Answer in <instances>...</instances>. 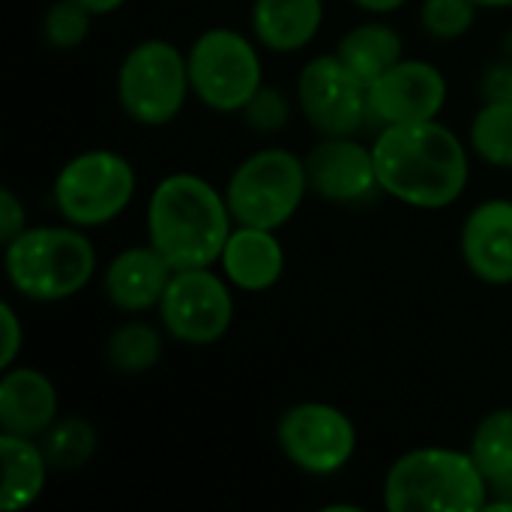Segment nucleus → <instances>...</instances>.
Segmentation results:
<instances>
[{"mask_svg":"<svg viewBox=\"0 0 512 512\" xmlns=\"http://www.w3.org/2000/svg\"><path fill=\"white\" fill-rule=\"evenodd\" d=\"M339 60L369 87L402 60V39L384 24H363L339 42Z\"/></svg>","mask_w":512,"mask_h":512,"instance_id":"aec40b11","label":"nucleus"},{"mask_svg":"<svg viewBox=\"0 0 512 512\" xmlns=\"http://www.w3.org/2000/svg\"><path fill=\"white\" fill-rule=\"evenodd\" d=\"M498 99H512V69L504 72V90H501V96Z\"/></svg>","mask_w":512,"mask_h":512,"instance_id":"473e14b6","label":"nucleus"},{"mask_svg":"<svg viewBox=\"0 0 512 512\" xmlns=\"http://www.w3.org/2000/svg\"><path fill=\"white\" fill-rule=\"evenodd\" d=\"M369 96V114H375L381 123H420L435 120L447 99V81L444 75L423 60H399L393 69H387L378 81L366 87Z\"/></svg>","mask_w":512,"mask_h":512,"instance_id":"f8f14e48","label":"nucleus"},{"mask_svg":"<svg viewBox=\"0 0 512 512\" xmlns=\"http://www.w3.org/2000/svg\"><path fill=\"white\" fill-rule=\"evenodd\" d=\"M471 459L492 483L512 471V408H501L489 414L471 441Z\"/></svg>","mask_w":512,"mask_h":512,"instance_id":"4be33fe9","label":"nucleus"},{"mask_svg":"<svg viewBox=\"0 0 512 512\" xmlns=\"http://www.w3.org/2000/svg\"><path fill=\"white\" fill-rule=\"evenodd\" d=\"M462 252L471 273L489 285L512 282V201L480 204L462 228Z\"/></svg>","mask_w":512,"mask_h":512,"instance_id":"4468645a","label":"nucleus"},{"mask_svg":"<svg viewBox=\"0 0 512 512\" xmlns=\"http://www.w3.org/2000/svg\"><path fill=\"white\" fill-rule=\"evenodd\" d=\"M306 189L303 159L288 150H261L234 171L225 201L240 225L276 231L297 213Z\"/></svg>","mask_w":512,"mask_h":512,"instance_id":"39448f33","label":"nucleus"},{"mask_svg":"<svg viewBox=\"0 0 512 512\" xmlns=\"http://www.w3.org/2000/svg\"><path fill=\"white\" fill-rule=\"evenodd\" d=\"M282 453L306 474L327 477L348 465L357 447L354 423L333 405L306 402L282 414L276 429Z\"/></svg>","mask_w":512,"mask_h":512,"instance_id":"1a4fd4ad","label":"nucleus"},{"mask_svg":"<svg viewBox=\"0 0 512 512\" xmlns=\"http://www.w3.org/2000/svg\"><path fill=\"white\" fill-rule=\"evenodd\" d=\"M219 261L237 288L264 291L276 285V279L282 276L285 252H282V243L273 237V231L240 225L237 231H231Z\"/></svg>","mask_w":512,"mask_h":512,"instance_id":"f3484780","label":"nucleus"},{"mask_svg":"<svg viewBox=\"0 0 512 512\" xmlns=\"http://www.w3.org/2000/svg\"><path fill=\"white\" fill-rule=\"evenodd\" d=\"M57 417L54 384L36 369H6L0 381V426L3 432L36 438Z\"/></svg>","mask_w":512,"mask_h":512,"instance_id":"dca6fc26","label":"nucleus"},{"mask_svg":"<svg viewBox=\"0 0 512 512\" xmlns=\"http://www.w3.org/2000/svg\"><path fill=\"white\" fill-rule=\"evenodd\" d=\"M171 276L174 267L153 246H135L111 261L105 273V294L123 312H144L162 300Z\"/></svg>","mask_w":512,"mask_h":512,"instance_id":"2eb2a0df","label":"nucleus"},{"mask_svg":"<svg viewBox=\"0 0 512 512\" xmlns=\"http://www.w3.org/2000/svg\"><path fill=\"white\" fill-rule=\"evenodd\" d=\"M489 501V480L456 450H414L402 456L384 483L390 512H477Z\"/></svg>","mask_w":512,"mask_h":512,"instance_id":"7ed1b4c3","label":"nucleus"},{"mask_svg":"<svg viewBox=\"0 0 512 512\" xmlns=\"http://www.w3.org/2000/svg\"><path fill=\"white\" fill-rule=\"evenodd\" d=\"M357 6H363V9H369V12H393V9H399L405 0H354Z\"/></svg>","mask_w":512,"mask_h":512,"instance_id":"2f4dec72","label":"nucleus"},{"mask_svg":"<svg viewBox=\"0 0 512 512\" xmlns=\"http://www.w3.org/2000/svg\"><path fill=\"white\" fill-rule=\"evenodd\" d=\"M162 324L186 345H210L231 327L234 303L225 282L210 267L174 270L162 300Z\"/></svg>","mask_w":512,"mask_h":512,"instance_id":"9d476101","label":"nucleus"},{"mask_svg":"<svg viewBox=\"0 0 512 512\" xmlns=\"http://www.w3.org/2000/svg\"><path fill=\"white\" fill-rule=\"evenodd\" d=\"M228 201L198 174L165 177L147 207L150 246L174 267H210L231 237Z\"/></svg>","mask_w":512,"mask_h":512,"instance_id":"f03ea898","label":"nucleus"},{"mask_svg":"<svg viewBox=\"0 0 512 512\" xmlns=\"http://www.w3.org/2000/svg\"><path fill=\"white\" fill-rule=\"evenodd\" d=\"M78 3L87 6L93 15H108V12H114V9L123 6V0H78Z\"/></svg>","mask_w":512,"mask_h":512,"instance_id":"7c9ffc66","label":"nucleus"},{"mask_svg":"<svg viewBox=\"0 0 512 512\" xmlns=\"http://www.w3.org/2000/svg\"><path fill=\"white\" fill-rule=\"evenodd\" d=\"M189 81L213 111H243L261 90V60L246 36L228 27L207 30L189 51Z\"/></svg>","mask_w":512,"mask_h":512,"instance_id":"0eeeda50","label":"nucleus"},{"mask_svg":"<svg viewBox=\"0 0 512 512\" xmlns=\"http://www.w3.org/2000/svg\"><path fill=\"white\" fill-rule=\"evenodd\" d=\"M0 318H3V351H0V366L9 369L18 348H21V324H18V315L12 312L9 303L0 306Z\"/></svg>","mask_w":512,"mask_h":512,"instance_id":"c85d7f7f","label":"nucleus"},{"mask_svg":"<svg viewBox=\"0 0 512 512\" xmlns=\"http://www.w3.org/2000/svg\"><path fill=\"white\" fill-rule=\"evenodd\" d=\"M189 87V60L162 39L135 45L117 75L123 111L144 126H162L174 120Z\"/></svg>","mask_w":512,"mask_h":512,"instance_id":"423d86ee","label":"nucleus"},{"mask_svg":"<svg viewBox=\"0 0 512 512\" xmlns=\"http://www.w3.org/2000/svg\"><path fill=\"white\" fill-rule=\"evenodd\" d=\"M105 354H108V363H111L114 372L141 375V372H150L159 363L162 339L147 324H123V327H117L111 333Z\"/></svg>","mask_w":512,"mask_h":512,"instance_id":"5701e85b","label":"nucleus"},{"mask_svg":"<svg viewBox=\"0 0 512 512\" xmlns=\"http://www.w3.org/2000/svg\"><path fill=\"white\" fill-rule=\"evenodd\" d=\"M21 231H27L24 228V207L12 189H3L0 192V240L12 243Z\"/></svg>","mask_w":512,"mask_h":512,"instance_id":"cd10ccee","label":"nucleus"},{"mask_svg":"<svg viewBox=\"0 0 512 512\" xmlns=\"http://www.w3.org/2000/svg\"><path fill=\"white\" fill-rule=\"evenodd\" d=\"M243 111H246V120H249L255 129H261V132H276V129H282L285 120H288V105H285V99H282L276 90H270V87H261Z\"/></svg>","mask_w":512,"mask_h":512,"instance_id":"bb28decb","label":"nucleus"},{"mask_svg":"<svg viewBox=\"0 0 512 512\" xmlns=\"http://www.w3.org/2000/svg\"><path fill=\"white\" fill-rule=\"evenodd\" d=\"M477 6H512V0H477Z\"/></svg>","mask_w":512,"mask_h":512,"instance_id":"72a5a7b5","label":"nucleus"},{"mask_svg":"<svg viewBox=\"0 0 512 512\" xmlns=\"http://www.w3.org/2000/svg\"><path fill=\"white\" fill-rule=\"evenodd\" d=\"M474 150L501 168H512V99H492L471 126Z\"/></svg>","mask_w":512,"mask_h":512,"instance_id":"b1692460","label":"nucleus"},{"mask_svg":"<svg viewBox=\"0 0 512 512\" xmlns=\"http://www.w3.org/2000/svg\"><path fill=\"white\" fill-rule=\"evenodd\" d=\"M321 0H255L252 27L273 51H300L321 27Z\"/></svg>","mask_w":512,"mask_h":512,"instance_id":"a211bd4d","label":"nucleus"},{"mask_svg":"<svg viewBox=\"0 0 512 512\" xmlns=\"http://www.w3.org/2000/svg\"><path fill=\"white\" fill-rule=\"evenodd\" d=\"M492 501H486V512H512V471L489 483Z\"/></svg>","mask_w":512,"mask_h":512,"instance_id":"c756f323","label":"nucleus"},{"mask_svg":"<svg viewBox=\"0 0 512 512\" xmlns=\"http://www.w3.org/2000/svg\"><path fill=\"white\" fill-rule=\"evenodd\" d=\"M3 456V510H21L42 495L48 459L39 444L24 435H0Z\"/></svg>","mask_w":512,"mask_h":512,"instance_id":"6ab92c4d","label":"nucleus"},{"mask_svg":"<svg viewBox=\"0 0 512 512\" xmlns=\"http://www.w3.org/2000/svg\"><path fill=\"white\" fill-rule=\"evenodd\" d=\"M477 15V0H426L423 27L438 39H459L471 30Z\"/></svg>","mask_w":512,"mask_h":512,"instance_id":"393cba45","label":"nucleus"},{"mask_svg":"<svg viewBox=\"0 0 512 512\" xmlns=\"http://www.w3.org/2000/svg\"><path fill=\"white\" fill-rule=\"evenodd\" d=\"M135 192L132 165L111 150H87L63 165L54 180V204L72 225H105L126 210Z\"/></svg>","mask_w":512,"mask_h":512,"instance_id":"6e6552de","label":"nucleus"},{"mask_svg":"<svg viewBox=\"0 0 512 512\" xmlns=\"http://www.w3.org/2000/svg\"><path fill=\"white\" fill-rule=\"evenodd\" d=\"M42 453L51 471H78L96 453V432L81 417H66L42 432Z\"/></svg>","mask_w":512,"mask_h":512,"instance_id":"412c9836","label":"nucleus"},{"mask_svg":"<svg viewBox=\"0 0 512 512\" xmlns=\"http://www.w3.org/2000/svg\"><path fill=\"white\" fill-rule=\"evenodd\" d=\"M297 99L306 120L327 138H351L369 114L366 84L339 60V54H324L303 66Z\"/></svg>","mask_w":512,"mask_h":512,"instance_id":"9b49d317","label":"nucleus"},{"mask_svg":"<svg viewBox=\"0 0 512 512\" xmlns=\"http://www.w3.org/2000/svg\"><path fill=\"white\" fill-rule=\"evenodd\" d=\"M372 156L381 189L411 207L441 210L465 192L468 153L438 120L387 126Z\"/></svg>","mask_w":512,"mask_h":512,"instance_id":"f257e3e1","label":"nucleus"},{"mask_svg":"<svg viewBox=\"0 0 512 512\" xmlns=\"http://www.w3.org/2000/svg\"><path fill=\"white\" fill-rule=\"evenodd\" d=\"M90 9L81 6L78 0H60L48 9L45 15V39L54 48H75L84 42L90 30Z\"/></svg>","mask_w":512,"mask_h":512,"instance_id":"a878e982","label":"nucleus"},{"mask_svg":"<svg viewBox=\"0 0 512 512\" xmlns=\"http://www.w3.org/2000/svg\"><path fill=\"white\" fill-rule=\"evenodd\" d=\"M93 270L96 252L72 228H27L6 243V276L27 300H66L90 282Z\"/></svg>","mask_w":512,"mask_h":512,"instance_id":"20e7f679","label":"nucleus"},{"mask_svg":"<svg viewBox=\"0 0 512 512\" xmlns=\"http://www.w3.org/2000/svg\"><path fill=\"white\" fill-rule=\"evenodd\" d=\"M309 186L327 201H360L378 183L372 150L351 138H327L306 156Z\"/></svg>","mask_w":512,"mask_h":512,"instance_id":"ddd939ff","label":"nucleus"}]
</instances>
